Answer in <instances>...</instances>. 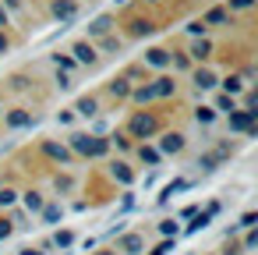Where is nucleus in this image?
<instances>
[{"label": "nucleus", "instance_id": "6e6552de", "mask_svg": "<svg viewBox=\"0 0 258 255\" xmlns=\"http://www.w3.org/2000/svg\"><path fill=\"white\" fill-rule=\"evenodd\" d=\"M32 124V114L29 110H11L8 114V128H29Z\"/></svg>", "mask_w": 258, "mask_h": 255}, {"label": "nucleus", "instance_id": "412c9836", "mask_svg": "<svg viewBox=\"0 0 258 255\" xmlns=\"http://www.w3.org/2000/svg\"><path fill=\"white\" fill-rule=\"evenodd\" d=\"M113 177H117L120 184H131V181H135V174H131L124 163H113Z\"/></svg>", "mask_w": 258, "mask_h": 255}, {"label": "nucleus", "instance_id": "2f4dec72", "mask_svg": "<svg viewBox=\"0 0 258 255\" xmlns=\"http://www.w3.org/2000/svg\"><path fill=\"white\" fill-rule=\"evenodd\" d=\"M170 248H173V241H170V237H166V241H159V244H156V248H152V251H149V255H166V251H170Z\"/></svg>", "mask_w": 258, "mask_h": 255}, {"label": "nucleus", "instance_id": "20e7f679", "mask_svg": "<svg viewBox=\"0 0 258 255\" xmlns=\"http://www.w3.org/2000/svg\"><path fill=\"white\" fill-rule=\"evenodd\" d=\"M230 131H247V135H254V110L230 114Z\"/></svg>", "mask_w": 258, "mask_h": 255}, {"label": "nucleus", "instance_id": "473e14b6", "mask_svg": "<svg viewBox=\"0 0 258 255\" xmlns=\"http://www.w3.org/2000/svg\"><path fill=\"white\" fill-rule=\"evenodd\" d=\"M254 220H258V213H251V209H247V213L240 216V227H247V230H251V227H254Z\"/></svg>", "mask_w": 258, "mask_h": 255}, {"label": "nucleus", "instance_id": "dca6fc26", "mask_svg": "<svg viewBox=\"0 0 258 255\" xmlns=\"http://www.w3.org/2000/svg\"><path fill=\"white\" fill-rule=\"evenodd\" d=\"M138 156H142V163H149V167H156V163H159V149H152V145H142V149H138Z\"/></svg>", "mask_w": 258, "mask_h": 255}, {"label": "nucleus", "instance_id": "aec40b11", "mask_svg": "<svg viewBox=\"0 0 258 255\" xmlns=\"http://www.w3.org/2000/svg\"><path fill=\"white\" fill-rule=\"evenodd\" d=\"M195 121H198V124H212V121H216V110H212V107H198V110H195Z\"/></svg>", "mask_w": 258, "mask_h": 255}, {"label": "nucleus", "instance_id": "e433bc0d", "mask_svg": "<svg viewBox=\"0 0 258 255\" xmlns=\"http://www.w3.org/2000/svg\"><path fill=\"white\" fill-rule=\"evenodd\" d=\"M22 255H46V251H39V248H22Z\"/></svg>", "mask_w": 258, "mask_h": 255}, {"label": "nucleus", "instance_id": "0eeeda50", "mask_svg": "<svg viewBox=\"0 0 258 255\" xmlns=\"http://www.w3.org/2000/svg\"><path fill=\"white\" fill-rule=\"evenodd\" d=\"M39 213H43V223H60L64 220V206H57V202H46Z\"/></svg>", "mask_w": 258, "mask_h": 255}, {"label": "nucleus", "instance_id": "f8f14e48", "mask_svg": "<svg viewBox=\"0 0 258 255\" xmlns=\"http://www.w3.org/2000/svg\"><path fill=\"white\" fill-rule=\"evenodd\" d=\"M43 206H46V198H43L39 191H25V209H29V213H39Z\"/></svg>", "mask_w": 258, "mask_h": 255}, {"label": "nucleus", "instance_id": "9d476101", "mask_svg": "<svg viewBox=\"0 0 258 255\" xmlns=\"http://www.w3.org/2000/svg\"><path fill=\"white\" fill-rule=\"evenodd\" d=\"M53 15H57L60 22H71V18H75V4H71V0H57V4H53Z\"/></svg>", "mask_w": 258, "mask_h": 255}, {"label": "nucleus", "instance_id": "a211bd4d", "mask_svg": "<svg viewBox=\"0 0 258 255\" xmlns=\"http://www.w3.org/2000/svg\"><path fill=\"white\" fill-rule=\"evenodd\" d=\"M159 234H163V237H177V234H180V223H177V220H159Z\"/></svg>", "mask_w": 258, "mask_h": 255}, {"label": "nucleus", "instance_id": "c756f323", "mask_svg": "<svg viewBox=\"0 0 258 255\" xmlns=\"http://www.w3.org/2000/svg\"><path fill=\"white\" fill-rule=\"evenodd\" d=\"M223 85H226V96H237L240 92V78H226Z\"/></svg>", "mask_w": 258, "mask_h": 255}, {"label": "nucleus", "instance_id": "5701e85b", "mask_svg": "<svg viewBox=\"0 0 258 255\" xmlns=\"http://www.w3.org/2000/svg\"><path fill=\"white\" fill-rule=\"evenodd\" d=\"M18 202V191L15 188H0V209H8V206H15Z\"/></svg>", "mask_w": 258, "mask_h": 255}, {"label": "nucleus", "instance_id": "72a5a7b5", "mask_svg": "<svg viewBox=\"0 0 258 255\" xmlns=\"http://www.w3.org/2000/svg\"><path fill=\"white\" fill-rule=\"evenodd\" d=\"M11 230H15V223H11V220H0V241L11 237Z\"/></svg>", "mask_w": 258, "mask_h": 255}, {"label": "nucleus", "instance_id": "ddd939ff", "mask_svg": "<svg viewBox=\"0 0 258 255\" xmlns=\"http://www.w3.org/2000/svg\"><path fill=\"white\" fill-rule=\"evenodd\" d=\"M89 32H92V36H106V32H110V18H106V15H99V18L89 25Z\"/></svg>", "mask_w": 258, "mask_h": 255}, {"label": "nucleus", "instance_id": "f03ea898", "mask_svg": "<svg viewBox=\"0 0 258 255\" xmlns=\"http://www.w3.org/2000/svg\"><path fill=\"white\" fill-rule=\"evenodd\" d=\"M131 135H135V138L156 135V117H152V114H135V117H131Z\"/></svg>", "mask_w": 258, "mask_h": 255}, {"label": "nucleus", "instance_id": "393cba45", "mask_svg": "<svg viewBox=\"0 0 258 255\" xmlns=\"http://www.w3.org/2000/svg\"><path fill=\"white\" fill-rule=\"evenodd\" d=\"M149 64H156V68H166V64H170L166 50H149Z\"/></svg>", "mask_w": 258, "mask_h": 255}, {"label": "nucleus", "instance_id": "39448f33", "mask_svg": "<svg viewBox=\"0 0 258 255\" xmlns=\"http://www.w3.org/2000/svg\"><path fill=\"white\" fill-rule=\"evenodd\" d=\"M184 149V135L180 131H166L163 138H159V156H173V152H180Z\"/></svg>", "mask_w": 258, "mask_h": 255}, {"label": "nucleus", "instance_id": "9b49d317", "mask_svg": "<svg viewBox=\"0 0 258 255\" xmlns=\"http://www.w3.org/2000/svg\"><path fill=\"white\" fill-rule=\"evenodd\" d=\"M96 110H99V103H96L92 96H82V99H78V114H82V117H96Z\"/></svg>", "mask_w": 258, "mask_h": 255}, {"label": "nucleus", "instance_id": "f3484780", "mask_svg": "<svg viewBox=\"0 0 258 255\" xmlns=\"http://www.w3.org/2000/svg\"><path fill=\"white\" fill-rule=\"evenodd\" d=\"M209 220H212L209 213H195V220L187 223V234H195V230H205V227H209Z\"/></svg>", "mask_w": 258, "mask_h": 255}, {"label": "nucleus", "instance_id": "c9c22d12", "mask_svg": "<svg viewBox=\"0 0 258 255\" xmlns=\"http://www.w3.org/2000/svg\"><path fill=\"white\" fill-rule=\"evenodd\" d=\"M254 244H258V234H254V230H251V234H247V237H244V248H254Z\"/></svg>", "mask_w": 258, "mask_h": 255}, {"label": "nucleus", "instance_id": "bb28decb", "mask_svg": "<svg viewBox=\"0 0 258 255\" xmlns=\"http://www.w3.org/2000/svg\"><path fill=\"white\" fill-rule=\"evenodd\" d=\"M209 50H212V46H209L205 39H198V43L191 46V54H195V57H209Z\"/></svg>", "mask_w": 258, "mask_h": 255}, {"label": "nucleus", "instance_id": "2eb2a0df", "mask_svg": "<svg viewBox=\"0 0 258 255\" xmlns=\"http://www.w3.org/2000/svg\"><path fill=\"white\" fill-rule=\"evenodd\" d=\"M152 92H156V96H170V92H173V78H156V82H152Z\"/></svg>", "mask_w": 258, "mask_h": 255}, {"label": "nucleus", "instance_id": "cd10ccee", "mask_svg": "<svg viewBox=\"0 0 258 255\" xmlns=\"http://www.w3.org/2000/svg\"><path fill=\"white\" fill-rule=\"evenodd\" d=\"M110 92H113V96H127L131 89H127V82H124V78H117V82L110 85Z\"/></svg>", "mask_w": 258, "mask_h": 255}, {"label": "nucleus", "instance_id": "6ab92c4d", "mask_svg": "<svg viewBox=\"0 0 258 255\" xmlns=\"http://www.w3.org/2000/svg\"><path fill=\"white\" fill-rule=\"evenodd\" d=\"M71 244H75V234L71 230H57L53 234V248H71Z\"/></svg>", "mask_w": 258, "mask_h": 255}, {"label": "nucleus", "instance_id": "4468645a", "mask_svg": "<svg viewBox=\"0 0 258 255\" xmlns=\"http://www.w3.org/2000/svg\"><path fill=\"white\" fill-rule=\"evenodd\" d=\"M195 85H198V89H212V85H216V75H212V71H195Z\"/></svg>", "mask_w": 258, "mask_h": 255}, {"label": "nucleus", "instance_id": "4be33fe9", "mask_svg": "<svg viewBox=\"0 0 258 255\" xmlns=\"http://www.w3.org/2000/svg\"><path fill=\"white\" fill-rule=\"evenodd\" d=\"M184 188H187V181H170V184L163 188V195H159V202H170V195H173V191H184Z\"/></svg>", "mask_w": 258, "mask_h": 255}, {"label": "nucleus", "instance_id": "b1692460", "mask_svg": "<svg viewBox=\"0 0 258 255\" xmlns=\"http://www.w3.org/2000/svg\"><path fill=\"white\" fill-rule=\"evenodd\" d=\"M219 22H226V11H223V8H212V11L205 15V22H202V25H219Z\"/></svg>", "mask_w": 258, "mask_h": 255}, {"label": "nucleus", "instance_id": "ea45409f", "mask_svg": "<svg viewBox=\"0 0 258 255\" xmlns=\"http://www.w3.org/2000/svg\"><path fill=\"white\" fill-rule=\"evenodd\" d=\"M0 25H8V15H4V4H0Z\"/></svg>", "mask_w": 258, "mask_h": 255}, {"label": "nucleus", "instance_id": "f704fd0d", "mask_svg": "<svg viewBox=\"0 0 258 255\" xmlns=\"http://www.w3.org/2000/svg\"><path fill=\"white\" fill-rule=\"evenodd\" d=\"M57 64H60V71H68V68H71L75 61H71V57H60V54H57Z\"/></svg>", "mask_w": 258, "mask_h": 255}, {"label": "nucleus", "instance_id": "7c9ffc66", "mask_svg": "<svg viewBox=\"0 0 258 255\" xmlns=\"http://www.w3.org/2000/svg\"><path fill=\"white\" fill-rule=\"evenodd\" d=\"M219 110H226V114H233L237 107H233V96H219V103H216Z\"/></svg>", "mask_w": 258, "mask_h": 255}, {"label": "nucleus", "instance_id": "f257e3e1", "mask_svg": "<svg viewBox=\"0 0 258 255\" xmlns=\"http://www.w3.org/2000/svg\"><path fill=\"white\" fill-rule=\"evenodd\" d=\"M110 149L106 138H96V135H71V152L78 156H103Z\"/></svg>", "mask_w": 258, "mask_h": 255}, {"label": "nucleus", "instance_id": "1a4fd4ad", "mask_svg": "<svg viewBox=\"0 0 258 255\" xmlns=\"http://www.w3.org/2000/svg\"><path fill=\"white\" fill-rule=\"evenodd\" d=\"M75 61H78V64H96V50H92L89 43H78V46H75Z\"/></svg>", "mask_w": 258, "mask_h": 255}, {"label": "nucleus", "instance_id": "4c0bfd02", "mask_svg": "<svg viewBox=\"0 0 258 255\" xmlns=\"http://www.w3.org/2000/svg\"><path fill=\"white\" fill-rule=\"evenodd\" d=\"M254 0H233V8H251Z\"/></svg>", "mask_w": 258, "mask_h": 255}, {"label": "nucleus", "instance_id": "423d86ee", "mask_svg": "<svg viewBox=\"0 0 258 255\" xmlns=\"http://www.w3.org/2000/svg\"><path fill=\"white\" fill-rule=\"evenodd\" d=\"M43 152H46L50 160H57V163H68V160H71V149H68V145H57V142H43Z\"/></svg>", "mask_w": 258, "mask_h": 255}, {"label": "nucleus", "instance_id": "c85d7f7f", "mask_svg": "<svg viewBox=\"0 0 258 255\" xmlns=\"http://www.w3.org/2000/svg\"><path fill=\"white\" fill-rule=\"evenodd\" d=\"M216 163H219V152H216V156H202V160H198V167H202V170H216Z\"/></svg>", "mask_w": 258, "mask_h": 255}, {"label": "nucleus", "instance_id": "a878e982", "mask_svg": "<svg viewBox=\"0 0 258 255\" xmlns=\"http://www.w3.org/2000/svg\"><path fill=\"white\" fill-rule=\"evenodd\" d=\"M131 96H135V103H149V99H152L156 92H152V85H142V89H135Z\"/></svg>", "mask_w": 258, "mask_h": 255}, {"label": "nucleus", "instance_id": "7ed1b4c3", "mask_svg": "<svg viewBox=\"0 0 258 255\" xmlns=\"http://www.w3.org/2000/svg\"><path fill=\"white\" fill-rule=\"evenodd\" d=\"M117 251H120V255H142V251H145V237H142V234H124V237L117 241Z\"/></svg>", "mask_w": 258, "mask_h": 255}, {"label": "nucleus", "instance_id": "58836bf2", "mask_svg": "<svg viewBox=\"0 0 258 255\" xmlns=\"http://www.w3.org/2000/svg\"><path fill=\"white\" fill-rule=\"evenodd\" d=\"M4 50H8V36H4V32H0V54H4Z\"/></svg>", "mask_w": 258, "mask_h": 255}]
</instances>
